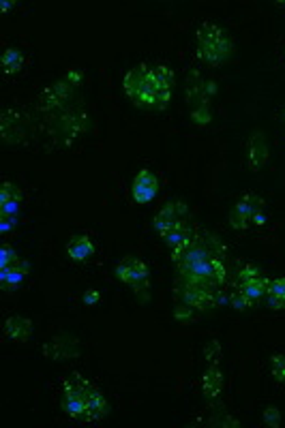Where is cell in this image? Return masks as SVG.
<instances>
[{"mask_svg": "<svg viewBox=\"0 0 285 428\" xmlns=\"http://www.w3.org/2000/svg\"><path fill=\"white\" fill-rule=\"evenodd\" d=\"M169 257L176 266L180 283L217 291L227 279L225 248L211 233L193 231V236L182 246L169 250Z\"/></svg>", "mask_w": 285, "mask_h": 428, "instance_id": "obj_1", "label": "cell"}, {"mask_svg": "<svg viewBox=\"0 0 285 428\" xmlns=\"http://www.w3.org/2000/svg\"><path fill=\"white\" fill-rule=\"evenodd\" d=\"M123 86L129 99L144 109H165L169 99H172V90L161 88L146 65H136L129 69L125 73Z\"/></svg>", "mask_w": 285, "mask_h": 428, "instance_id": "obj_2", "label": "cell"}, {"mask_svg": "<svg viewBox=\"0 0 285 428\" xmlns=\"http://www.w3.org/2000/svg\"><path fill=\"white\" fill-rule=\"evenodd\" d=\"M234 43L230 34L213 22H204L198 28V58L208 67H221L230 61Z\"/></svg>", "mask_w": 285, "mask_h": 428, "instance_id": "obj_3", "label": "cell"}, {"mask_svg": "<svg viewBox=\"0 0 285 428\" xmlns=\"http://www.w3.org/2000/svg\"><path fill=\"white\" fill-rule=\"evenodd\" d=\"M211 99L213 96L206 90V80L200 75L198 69H191L187 77V103H189V111H191L193 122L200 127L211 125L213 120Z\"/></svg>", "mask_w": 285, "mask_h": 428, "instance_id": "obj_4", "label": "cell"}, {"mask_svg": "<svg viewBox=\"0 0 285 428\" xmlns=\"http://www.w3.org/2000/svg\"><path fill=\"white\" fill-rule=\"evenodd\" d=\"M116 277L136 291L140 302L150 300V270L142 259H138V257L120 259L116 266Z\"/></svg>", "mask_w": 285, "mask_h": 428, "instance_id": "obj_5", "label": "cell"}, {"mask_svg": "<svg viewBox=\"0 0 285 428\" xmlns=\"http://www.w3.org/2000/svg\"><path fill=\"white\" fill-rule=\"evenodd\" d=\"M187 219H189V206L184 202H178V200H172L167 202L153 221L155 229L159 231V236L165 238L169 231L174 229H180L187 225Z\"/></svg>", "mask_w": 285, "mask_h": 428, "instance_id": "obj_6", "label": "cell"}, {"mask_svg": "<svg viewBox=\"0 0 285 428\" xmlns=\"http://www.w3.org/2000/svg\"><path fill=\"white\" fill-rule=\"evenodd\" d=\"M176 298L178 302H184L189 306L198 308L200 313L204 310L217 306V291H211V289H204L200 285H191V283H176Z\"/></svg>", "mask_w": 285, "mask_h": 428, "instance_id": "obj_7", "label": "cell"}, {"mask_svg": "<svg viewBox=\"0 0 285 428\" xmlns=\"http://www.w3.org/2000/svg\"><path fill=\"white\" fill-rule=\"evenodd\" d=\"M73 92H75V88L67 80H61V82L52 84L39 96V107H41V111L56 114V111L67 109L69 101L73 99Z\"/></svg>", "mask_w": 285, "mask_h": 428, "instance_id": "obj_8", "label": "cell"}, {"mask_svg": "<svg viewBox=\"0 0 285 428\" xmlns=\"http://www.w3.org/2000/svg\"><path fill=\"white\" fill-rule=\"evenodd\" d=\"M157 191H159V180L157 176L150 169H140V173L136 178H133V189H131V195L138 204H148L157 197Z\"/></svg>", "mask_w": 285, "mask_h": 428, "instance_id": "obj_9", "label": "cell"}, {"mask_svg": "<svg viewBox=\"0 0 285 428\" xmlns=\"http://www.w3.org/2000/svg\"><path fill=\"white\" fill-rule=\"evenodd\" d=\"M43 356L54 358V360H67V358H75L80 356V349L75 345V341L67 334L52 339L48 345H43Z\"/></svg>", "mask_w": 285, "mask_h": 428, "instance_id": "obj_10", "label": "cell"}, {"mask_svg": "<svg viewBox=\"0 0 285 428\" xmlns=\"http://www.w3.org/2000/svg\"><path fill=\"white\" fill-rule=\"evenodd\" d=\"M246 154H249V167L253 171H260L266 163H268V159H271L268 142H266L262 131H255L249 138V152Z\"/></svg>", "mask_w": 285, "mask_h": 428, "instance_id": "obj_11", "label": "cell"}, {"mask_svg": "<svg viewBox=\"0 0 285 428\" xmlns=\"http://www.w3.org/2000/svg\"><path fill=\"white\" fill-rule=\"evenodd\" d=\"M107 416V400L105 396L101 394V390L97 385H90V390L86 392V416H84V422L90 424V422H99Z\"/></svg>", "mask_w": 285, "mask_h": 428, "instance_id": "obj_12", "label": "cell"}, {"mask_svg": "<svg viewBox=\"0 0 285 428\" xmlns=\"http://www.w3.org/2000/svg\"><path fill=\"white\" fill-rule=\"evenodd\" d=\"M5 336L13 343H26L30 336H32V321L28 317H22V315H11L5 325Z\"/></svg>", "mask_w": 285, "mask_h": 428, "instance_id": "obj_13", "label": "cell"}, {"mask_svg": "<svg viewBox=\"0 0 285 428\" xmlns=\"http://www.w3.org/2000/svg\"><path fill=\"white\" fill-rule=\"evenodd\" d=\"M30 272V264L20 259L15 268H0V287L3 291H15L22 287L24 277Z\"/></svg>", "mask_w": 285, "mask_h": 428, "instance_id": "obj_14", "label": "cell"}, {"mask_svg": "<svg viewBox=\"0 0 285 428\" xmlns=\"http://www.w3.org/2000/svg\"><path fill=\"white\" fill-rule=\"evenodd\" d=\"M7 135H9L7 144L22 142V138H24V116L20 111L7 109L3 114V138H7Z\"/></svg>", "mask_w": 285, "mask_h": 428, "instance_id": "obj_15", "label": "cell"}, {"mask_svg": "<svg viewBox=\"0 0 285 428\" xmlns=\"http://www.w3.org/2000/svg\"><path fill=\"white\" fill-rule=\"evenodd\" d=\"M223 390V375L219 371V364L208 366V371L202 377V392L208 400H219Z\"/></svg>", "mask_w": 285, "mask_h": 428, "instance_id": "obj_16", "label": "cell"}, {"mask_svg": "<svg viewBox=\"0 0 285 428\" xmlns=\"http://www.w3.org/2000/svg\"><path fill=\"white\" fill-rule=\"evenodd\" d=\"M232 210H236L238 214H242L244 219H249L251 225H253V217H255V214L264 212V200L260 195H255V193H242Z\"/></svg>", "mask_w": 285, "mask_h": 428, "instance_id": "obj_17", "label": "cell"}, {"mask_svg": "<svg viewBox=\"0 0 285 428\" xmlns=\"http://www.w3.org/2000/svg\"><path fill=\"white\" fill-rule=\"evenodd\" d=\"M67 253L69 257L75 259V261H84L88 259L92 253H94V244L92 240L86 236V233H80V236H73L67 244Z\"/></svg>", "mask_w": 285, "mask_h": 428, "instance_id": "obj_18", "label": "cell"}, {"mask_svg": "<svg viewBox=\"0 0 285 428\" xmlns=\"http://www.w3.org/2000/svg\"><path fill=\"white\" fill-rule=\"evenodd\" d=\"M63 409L71 420L84 422L86 416V396L80 394H63Z\"/></svg>", "mask_w": 285, "mask_h": 428, "instance_id": "obj_19", "label": "cell"}, {"mask_svg": "<svg viewBox=\"0 0 285 428\" xmlns=\"http://www.w3.org/2000/svg\"><path fill=\"white\" fill-rule=\"evenodd\" d=\"M238 283H244V285H257V287H264V289H268L271 281L266 279L264 272L253 266V264H246L244 268L238 270Z\"/></svg>", "mask_w": 285, "mask_h": 428, "instance_id": "obj_20", "label": "cell"}, {"mask_svg": "<svg viewBox=\"0 0 285 428\" xmlns=\"http://www.w3.org/2000/svg\"><path fill=\"white\" fill-rule=\"evenodd\" d=\"M24 54L20 50H15V47H9L3 52V58H0V65H3V71L7 75H15V73H20L22 67H24Z\"/></svg>", "mask_w": 285, "mask_h": 428, "instance_id": "obj_21", "label": "cell"}, {"mask_svg": "<svg viewBox=\"0 0 285 428\" xmlns=\"http://www.w3.org/2000/svg\"><path fill=\"white\" fill-rule=\"evenodd\" d=\"M92 381L82 377L80 373H71L65 381H63V394H80L86 396V392L90 390Z\"/></svg>", "mask_w": 285, "mask_h": 428, "instance_id": "obj_22", "label": "cell"}, {"mask_svg": "<svg viewBox=\"0 0 285 428\" xmlns=\"http://www.w3.org/2000/svg\"><path fill=\"white\" fill-rule=\"evenodd\" d=\"M150 73H153L155 82H157L161 88H165V90H174L176 75H174V71L169 69V67H165V65H157V67L150 69Z\"/></svg>", "mask_w": 285, "mask_h": 428, "instance_id": "obj_23", "label": "cell"}, {"mask_svg": "<svg viewBox=\"0 0 285 428\" xmlns=\"http://www.w3.org/2000/svg\"><path fill=\"white\" fill-rule=\"evenodd\" d=\"M238 291L246 298V302H249V306H257L264 298H266V291L264 287H257V285H244V283H238Z\"/></svg>", "mask_w": 285, "mask_h": 428, "instance_id": "obj_24", "label": "cell"}, {"mask_svg": "<svg viewBox=\"0 0 285 428\" xmlns=\"http://www.w3.org/2000/svg\"><path fill=\"white\" fill-rule=\"evenodd\" d=\"M174 317L180 323H193L200 317V310L193 308V306H189V304H184V302H178L176 308H174Z\"/></svg>", "mask_w": 285, "mask_h": 428, "instance_id": "obj_25", "label": "cell"}, {"mask_svg": "<svg viewBox=\"0 0 285 428\" xmlns=\"http://www.w3.org/2000/svg\"><path fill=\"white\" fill-rule=\"evenodd\" d=\"M20 200H22V191L17 189V184L5 182L0 186V206H5L9 202H20Z\"/></svg>", "mask_w": 285, "mask_h": 428, "instance_id": "obj_26", "label": "cell"}, {"mask_svg": "<svg viewBox=\"0 0 285 428\" xmlns=\"http://www.w3.org/2000/svg\"><path fill=\"white\" fill-rule=\"evenodd\" d=\"M20 264V255L15 253V248L11 244H3L0 248V268H15Z\"/></svg>", "mask_w": 285, "mask_h": 428, "instance_id": "obj_27", "label": "cell"}, {"mask_svg": "<svg viewBox=\"0 0 285 428\" xmlns=\"http://www.w3.org/2000/svg\"><path fill=\"white\" fill-rule=\"evenodd\" d=\"M271 371H273V377L279 383H285V354H273L271 356Z\"/></svg>", "mask_w": 285, "mask_h": 428, "instance_id": "obj_28", "label": "cell"}, {"mask_svg": "<svg viewBox=\"0 0 285 428\" xmlns=\"http://www.w3.org/2000/svg\"><path fill=\"white\" fill-rule=\"evenodd\" d=\"M204 358L208 362V366H213V364H219V358H221V343L217 339L213 341H208L206 347H204Z\"/></svg>", "mask_w": 285, "mask_h": 428, "instance_id": "obj_29", "label": "cell"}, {"mask_svg": "<svg viewBox=\"0 0 285 428\" xmlns=\"http://www.w3.org/2000/svg\"><path fill=\"white\" fill-rule=\"evenodd\" d=\"M262 418H264V424H266V426H271V428L281 426V411L277 409V407H266L264 414H262Z\"/></svg>", "mask_w": 285, "mask_h": 428, "instance_id": "obj_30", "label": "cell"}, {"mask_svg": "<svg viewBox=\"0 0 285 428\" xmlns=\"http://www.w3.org/2000/svg\"><path fill=\"white\" fill-rule=\"evenodd\" d=\"M63 80H67L73 88H78V86H82V82H84V73L71 69V71H67V75L63 77Z\"/></svg>", "mask_w": 285, "mask_h": 428, "instance_id": "obj_31", "label": "cell"}, {"mask_svg": "<svg viewBox=\"0 0 285 428\" xmlns=\"http://www.w3.org/2000/svg\"><path fill=\"white\" fill-rule=\"evenodd\" d=\"M213 426L217 424V426H240V422L238 420H234L232 416H227V414H221V416H215V422H211Z\"/></svg>", "mask_w": 285, "mask_h": 428, "instance_id": "obj_32", "label": "cell"}, {"mask_svg": "<svg viewBox=\"0 0 285 428\" xmlns=\"http://www.w3.org/2000/svg\"><path fill=\"white\" fill-rule=\"evenodd\" d=\"M232 306H234V308H238V310L251 308V306H249V302H246V298L240 294V291H236V294L232 296Z\"/></svg>", "mask_w": 285, "mask_h": 428, "instance_id": "obj_33", "label": "cell"}, {"mask_svg": "<svg viewBox=\"0 0 285 428\" xmlns=\"http://www.w3.org/2000/svg\"><path fill=\"white\" fill-rule=\"evenodd\" d=\"M84 304H88V306H92V304H97L99 300H101V294H99V291L97 289H88L86 291V294H84Z\"/></svg>", "mask_w": 285, "mask_h": 428, "instance_id": "obj_34", "label": "cell"}, {"mask_svg": "<svg viewBox=\"0 0 285 428\" xmlns=\"http://www.w3.org/2000/svg\"><path fill=\"white\" fill-rule=\"evenodd\" d=\"M0 219H3V225H0V229H3V233H5L9 227H13V225H15V219H13V217H0Z\"/></svg>", "mask_w": 285, "mask_h": 428, "instance_id": "obj_35", "label": "cell"}, {"mask_svg": "<svg viewBox=\"0 0 285 428\" xmlns=\"http://www.w3.org/2000/svg\"><path fill=\"white\" fill-rule=\"evenodd\" d=\"M0 7H3V9H0V11H3V13H7L11 7H13V3H9V0H3V3H0Z\"/></svg>", "mask_w": 285, "mask_h": 428, "instance_id": "obj_36", "label": "cell"}, {"mask_svg": "<svg viewBox=\"0 0 285 428\" xmlns=\"http://www.w3.org/2000/svg\"><path fill=\"white\" fill-rule=\"evenodd\" d=\"M277 5H279V7H285V3H277Z\"/></svg>", "mask_w": 285, "mask_h": 428, "instance_id": "obj_37", "label": "cell"}]
</instances>
